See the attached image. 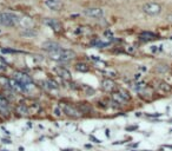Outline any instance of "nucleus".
Segmentation results:
<instances>
[{
	"mask_svg": "<svg viewBox=\"0 0 172 151\" xmlns=\"http://www.w3.org/2000/svg\"><path fill=\"white\" fill-rule=\"evenodd\" d=\"M55 71L58 72V74L65 79H71V73L66 70V69H63V67H59V69H55Z\"/></svg>",
	"mask_w": 172,
	"mask_h": 151,
	"instance_id": "nucleus-15",
	"label": "nucleus"
},
{
	"mask_svg": "<svg viewBox=\"0 0 172 151\" xmlns=\"http://www.w3.org/2000/svg\"><path fill=\"white\" fill-rule=\"evenodd\" d=\"M112 99L114 100L116 104H125L126 100L123 98V96L117 91V92H112Z\"/></svg>",
	"mask_w": 172,
	"mask_h": 151,
	"instance_id": "nucleus-13",
	"label": "nucleus"
},
{
	"mask_svg": "<svg viewBox=\"0 0 172 151\" xmlns=\"http://www.w3.org/2000/svg\"><path fill=\"white\" fill-rule=\"evenodd\" d=\"M15 111H17V113H21V114H27V112H28V110H27V107L25 106V105H18L17 106V109H15Z\"/></svg>",
	"mask_w": 172,
	"mask_h": 151,
	"instance_id": "nucleus-17",
	"label": "nucleus"
},
{
	"mask_svg": "<svg viewBox=\"0 0 172 151\" xmlns=\"http://www.w3.org/2000/svg\"><path fill=\"white\" fill-rule=\"evenodd\" d=\"M0 86L5 88H11V79H8L5 76H0Z\"/></svg>",
	"mask_w": 172,
	"mask_h": 151,
	"instance_id": "nucleus-14",
	"label": "nucleus"
},
{
	"mask_svg": "<svg viewBox=\"0 0 172 151\" xmlns=\"http://www.w3.org/2000/svg\"><path fill=\"white\" fill-rule=\"evenodd\" d=\"M118 92H119V93H120V95L123 96V98H124V99H125L126 102H129V100L131 99V96L129 95V92L126 91V90H123V88H119V90H118Z\"/></svg>",
	"mask_w": 172,
	"mask_h": 151,
	"instance_id": "nucleus-19",
	"label": "nucleus"
},
{
	"mask_svg": "<svg viewBox=\"0 0 172 151\" xmlns=\"http://www.w3.org/2000/svg\"><path fill=\"white\" fill-rule=\"evenodd\" d=\"M155 38H156V34L152 33V32H143V33L140 34V39H141V40H145V41L152 40V39H155Z\"/></svg>",
	"mask_w": 172,
	"mask_h": 151,
	"instance_id": "nucleus-16",
	"label": "nucleus"
},
{
	"mask_svg": "<svg viewBox=\"0 0 172 151\" xmlns=\"http://www.w3.org/2000/svg\"><path fill=\"white\" fill-rule=\"evenodd\" d=\"M160 50H163V46H162V45H159V46H157V45L151 46V52H153V53H157V52L160 51Z\"/></svg>",
	"mask_w": 172,
	"mask_h": 151,
	"instance_id": "nucleus-21",
	"label": "nucleus"
},
{
	"mask_svg": "<svg viewBox=\"0 0 172 151\" xmlns=\"http://www.w3.org/2000/svg\"><path fill=\"white\" fill-rule=\"evenodd\" d=\"M92 44H93V45H96L97 47H104V46H107L110 43H104V41H100L99 39H97V40H93V41H92Z\"/></svg>",
	"mask_w": 172,
	"mask_h": 151,
	"instance_id": "nucleus-20",
	"label": "nucleus"
},
{
	"mask_svg": "<svg viewBox=\"0 0 172 151\" xmlns=\"http://www.w3.org/2000/svg\"><path fill=\"white\" fill-rule=\"evenodd\" d=\"M19 21H20V18L14 13H10V12L0 13V25H3V26L13 27L18 25Z\"/></svg>",
	"mask_w": 172,
	"mask_h": 151,
	"instance_id": "nucleus-2",
	"label": "nucleus"
},
{
	"mask_svg": "<svg viewBox=\"0 0 172 151\" xmlns=\"http://www.w3.org/2000/svg\"><path fill=\"white\" fill-rule=\"evenodd\" d=\"M166 19H167L169 21H171V22H172V13H171V14H169V15L166 17Z\"/></svg>",
	"mask_w": 172,
	"mask_h": 151,
	"instance_id": "nucleus-22",
	"label": "nucleus"
},
{
	"mask_svg": "<svg viewBox=\"0 0 172 151\" xmlns=\"http://www.w3.org/2000/svg\"><path fill=\"white\" fill-rule=\"evenodd\" d=\"M48 54L53 60H58V62H67L76 58V52L67 48H59L58 51L51 52Z\"/></svg>",
	"mask_w": 172,
	"mask_h": 151,
	"instance_id": "nucleus-1",
	"label": "nucleus"
},
{
	"mask_svg": "<svg viewBox=\"0 0 172 151\" xmlns=\"http://www.w3.org/2000/svg\"><path fill=\"white\" fill-rule=\"evenodd\" d=\"M8 107H10L8 99L4 95H0V112L5 116H7L8 114Z\"/></svg>",
	"mask_w": 172,
	"mask_h": 151,
	"instance_id": "nucleus-9",
	"label": "nucleus"
},
{
	"mask_svg": "<svg viewBox=\"0 0 172 151\" xmlns=\"http://www.w3.org/2000/svg\"><path fill=\"white\" fill-rule=\"evenodd\" d=\"M101 85H103V88L105 90V91H108V92L113 91V88L116 87V84H114L112 80H110V79H104Z\"/></svg>",
	"mask_w": 172,
	"mask_h": 151,
	"instance_id": "nucleus-12",
	"label": "nucleus"
},
{
	"mask_svg": "<svg viewBox=\"0 0 172 151\" xmlns=\"http://www.w3.org/2000/svg\"><path fill=\"white\" fill-rule=\"evenodd\" d=\"M55 116H60V111H59V109H55Z\"/></svg>",
	"mask_w": 172,
	"mask_h": 151,
	"instance_id": "nucleus-24",
	"label": "nucleus"
},
{
	"mask_svg": "<svg viewBox=\"0 0 172 151\" xmlns=\"http://www.w3.org/2000/svg\"><path fill=\"white\" fill-rule=\"evenodd\" d=\"M41 47H43V50L47 51L48 53H51V52H54V51H58L59 48H62L59 44L53 43V41H46V43H44V44L41 45Z\"/></svg>",
	"mask_w": 172,
	"mask_h": 151,
	"instance_id": "nucleus-10",
	"label": "nucleus"
},
{
	"mask_svg": "<svg viewBox=\"0 0 172 151\" xmlns=\"http://www.w3.org/2000/svg\"><path fill=\"white\" fill-rule=\"evenodd\" d=\"M14 80H17V81H19L24 85H30L32 83V78L24 72H15L14 73Z\"/></svg>",
	"mask_w": 172,
	"mask_h": 151,
	"instance_id": "nucleus-7",
	"label": "nucleus"
},
{
	"mask_svg": "<svg viewBox=\"0 0 172 151\" xmlns=\"http://www.w3.org/2000/svg\"><path fill=\"white\" fill-rule=\"evenodd\" d=\"M44 22H45L46 26H48L50 28H52L55 32L62 31V28H63L62 22L57 19H53V18H46V19H44Z\"/></svg>",
	"mask_w": 172,
	"mask_h": 151,
	"instance_id": "nucleus-5",
	"label": "nucleus"
},
{
	"mask_svg": "<svg viewBox=\"0 0 172 151\" xmlns=\"http://www.w3.org/2000/svg\"><path fill=\"white\" fill-rule=\"evenodd\" d=\"M162 11V6L157 3H146L143 5V12L149 14V15H157Z\"/></svg>",
	"mask_w": 172,
	"mask_h": 151,
	"instance_id": "nucleus-3",
	"label": "nucleus"
},
{
	"mask_svg": "<svg viewBox=\"0 0 172 151\" xmlns=\"http://www.w3.org/2000/svg\"><path fill=\"white\" fill-rule=\"evenodd\" d=\"M44 4H45L46 7H48L52 11H60L62 7H63L62 0H45Z\"/></svg>",
	"mask_w": 172,
	"mask_h": 151,
	"instance_id": "nucleus-8",
	"label": "nucleus"
},
{
	"mask_svg": "<svg viewBox=\"0 0 172 151\" xmlns=\"http://www.w3.org/2000/svg\"><path fill=\"white\" fill-rule=\"evenodd\" d=\"M76 69H77L78 71H80V72H86V71H89L87 65L84 64V63H79V64H77V65H76Z\"/></svg>",
	"mask_w": 172,
	"mask_h": 151,
	"instance_id": "nucleus-18",
	"label": "nucleus"
},
{
	"mask_svg": "<svg viewBox=\"0 0 172 151\" xmlns=\"http://www.w3.org/2000/svg\"><path fill=\"white\" fill-rule=\"evenodd\" d=\"M91 139H92L93 142H96V143H100V140H99V139H97V138H94V137H91Z\"/></svg>",
	"mask_w": 172,
	"mask_h": 151,
	"instance_id": "nucleus-23",
	"label": "nucleus"
},
{
	"mask_svg": "<svg viewBox=\"0 0 172 151\" xmlns=\"http://www.w3.org/2000/svg\"><path fill=\"white\" fill-rule=\"evenodd\" d=\"M157 90H158V92L160 93H169L171 90H172V86L165 81H158V85H157Z\"/></svg>",
	"mask_w": 172,
	"mask_h": 151,
	"instance_id": "nucleus-11",
	"label": "nucleus"
},
{
	"mask_svg": "<svg viewBox=\"0 0 172 151\" xmlns=\"http://www.w3.org/2000/svg\"><path fill=\"white\" fill-rule=\"evenodd\" d=\"M86 17H90L93 19H100L104 17V11L99 7H90V8H86L83 12Z\"/></svg>",
	"mask_w": 172,
	"mask_h": 151,
	"instance_id": "nucleus-4",
	"label": "nucleus"
},
{
	"mask_svg": "<svg viewBox=\"0 0 172 151\" xmlns=\"http://www.w3.org/2000/svg\"><path fill=\"white\" fill-rule=\"evenodd\" d=\"M64 113L71 118H79L81 117V112L73 105H64Z\"/></svg>",
	"mask_w": 172,
	"mask_h": 151,
	"instance_id": "nucleus-6",
	"label": "nucleus"
}]
</instances>
